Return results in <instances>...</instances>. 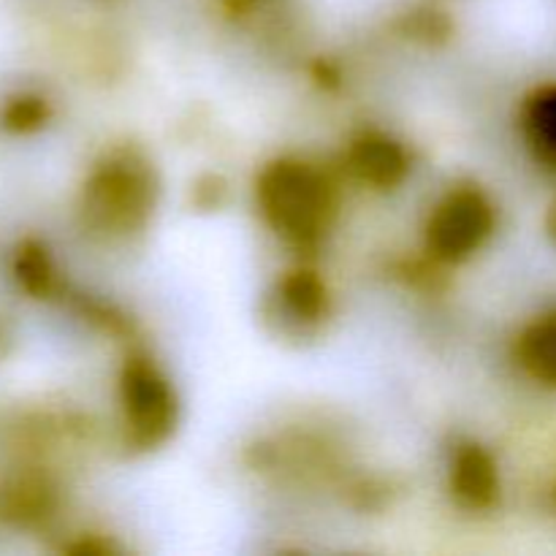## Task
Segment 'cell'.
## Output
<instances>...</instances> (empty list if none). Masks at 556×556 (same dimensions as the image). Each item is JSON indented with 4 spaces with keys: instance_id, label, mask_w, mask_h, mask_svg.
I'll use <instances>...</instances> for the list:
<instances>
[{
    "instance_id": "cell-6",
    "label": "cell",
    "mask_w": 556,
    "mask_h": 556,
    "mask_svg": "<svg viewBox=\"0 0 556 556\" xmlns=\"http://www.w3.org/2000/svg\"><path fill=\"white\" fill-rule=\"evenodd\" d=\"M516 362L527 378L556 391V307L546 309L525 326L516 340Z\"/></svg>"
},
{
    "instance_id": "cell-8",
    "label": "cell",
    "mask_w": 556,
    "mask_h": 556,
    "mask_svg": "<svg viewBox=\"0 0 556 556\" xmlns=\"http://www.w3.org/2000/svg\"><path fill=\"white\" fill-rule=\"evenodd\" d=\"M451 481H454L456 497L472 508H483L497 494V472H494L492 459L476 445L456 454Z\"/></svg>"
},
{
    "instance_id": "cell-2",
    "label": "cell",
    "mask_w": 556,
    "mask_h": 556,
    "mask_svg": "<svg viewBox=\"0 0 556 556\" xmlns=\"http://www.w3.org/2000/svg\"><path fill=\"white\" fill-rule=\"evenodd\" d=\"M152 174L144 163L134 157L109 161L92 174L85 193V210L96 217L98 226L106 228H136L152 206Z\"/></svg>"
},
{
    "instance_id": "cell-12",
    "label": "cell",
    "mask_w": 556,
    "mask_h": 556,
    "mask_svg": "<svg viewBox=\"0 0 556 556\" xmlns=\"http://www.w3.org/2000/svg\"><path fill=\"white\" fill-rule=\"evenodd\" d=\"M548 228H552V233H554V239H556V204H554V210H552V217H548Z\"/></svg>"
},
{
    "instance_id": "cell-13",
    "label": "cell",
    "mask_w": 556,
    "mask_h": 556,
    "mask_svg": "<svg viewBox=\"0 0 556 556\" xmlns=\"http://www.w3.org/2000/svg\"><path fill=\"white\" fill-rule=\"evenodd\" d=\"M554 500H556V492H554Z\"/></svg>"
},
{
    "instance_id": "cell-10",
    "label": "cell",
    "mask_w": 556,
    "mask_h": 556,
    "mask_svg": "<svg viewBox=\"0 0 556 556\" xmlns=\"http://www.w3.org/2000/svg\"><path fill=\"white\" fill-rule=\"evenodd\" d=\"M16 277L25 286V291L30 293H47L49 286H52V264L47 258V250L38 248V244H25L16 255Z\"/></svg>"
},
{
    "instance_id": "cell-11",
    "label": "cell",
    "mask_w": 556,
    "mask_h": 556,
    "mask_svg": "<svg viewBox=\"0 0 556 556\" xmlns=\"http://www.w3.org/2000/svg\"><path fill=\"white\" fill-rule=\"evenodd\" d=\"M43 119H47V106H43L41 98H14V101L3 109V125L9 130H16V134L38 128Z\"/></svg>"
},
{
    "instance_id": "cell-9",
    "label": "cell",
    "mask_w": 556,
    "mask_h": 556,
    "mask_svg": "<svg viewBox=\"0 0 556 556\" xmlns=\"http://www.w3.org/2000/svg\"><path fill=\"white\" fill-rule=\"evenodd\" d=\"M280 302L286 315H291V320H302V324H313L326 313L324 288L309 275L288 277L280 286Z\"/></svg>"
},
{
    "instance_id": "cell-7",
    "label": "cell",
    "mask_w": 556,
    "mask_h": 556,
    "mask_svg": "<svg viewBox=\"0 0 556 556\" xmlns=\"http://www.w3.org/2000/svg\"><path fill=\"white\" fill-rule=\"evenodd\" d=\"M353 172L364 179V182L375 185H394L400 182L402 174H405V152L400 150V144L386 136H364L362 141H356L351 152Z\"/></svg>"
},
{
    "instance_id": "cell-4",
    "label": "cell",
    "mask_w": 556,
    "mask_h": 556,
    "mask_svg": "<svg viewBox=\"0 0 556 556\" xmlns=\"http://www.w3.org/2000/svg\"><path fill=\"white\" fill-rule=\"evenodd\" d=\"M123 407L130 438L139 445H155L174 427V394L166 378L150 364L134 362L123 375Z\"/></svg>"
},
{
    "instance_id": "cell-1",
    "label": "cell",
    "mask_w": 556,
    "mask_h": 556,
    "mask_svg": "<svg viewBox=\"0 0 556 556\" xmlns=\"http://www.w3.org/2000/svg\"><path fill=\"white\" fill-rule=\"evenodd\" d=\"M258 204L277 233L293 242H313L334 217V190L315 166L304 161H277L261 174Z\"/></svg>"
},
{
    "instance_id": "cell-3",
    "label": "cell",
    "mask_w": 556,
    "mask_h": 556,
    "mask_svg": "<svg viewBox=\"0 0 556 556\" xmlns=\"http://www.w3.org/2000/svg\"><path fill=\"white\" fill-rule=\"evenodd\" d=\"M494 228V206L476 188L451 190L429 217V250L445 261H462L476 253Z\"/></svg>"
},
{
    "instance_id": "cell-5",
    "label": "cell",
    "mask_w": 556,
    "mask_h": 556,
    "mask_svg": "<svg viewBox=\"0 0 556 556\" xmlns=\"http://www.w3.org/2000/svg\"><path fill=\"white\" fill-rule=\"evenodd\" d=\"M519 128L535 163L556 174V81H548L527 96Z\"/></svg>"
}]
</instances>
